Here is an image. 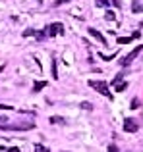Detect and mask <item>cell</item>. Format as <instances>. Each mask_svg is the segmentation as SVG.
Masks as SVG:
<instances>
[{
  "label": "cell",
  "instance_id": "5",
  "mask_svg": "<svg viewBox=\"0 0 143 152\" xmlns=\"http://www.w3.org/2000/svg\"><path fill=\"white\" fill-rule=\"evenodd\" d=\"M137 129H139V125H137L136 119H132V118L124 119V131H126V133H136Z\"/></svg>",
  "mask_w": 143,
  "mask_h": 152
},
{
  "label": "cell",
  "instance_id": "13",
  "mask_svg": "<svg viewBox=\"0 0 143 152\" xmlns=\"http://www.w3.org/2000/svg\"><path fill=\"white\" fill-rule=\"evenodd\" d=\"M35 152H50V150L46 148V146H43L41 142H37V145H35Z\"/></svg>",
  "mask_w": 143,
  "mask_h": 152
},
{
  "label": "cell",
  "instance_id": "10",
  "mask_svg": "<svg viewBox=\"0 0 143 152\" xmlns=\"http://www.w3.org/2000/svg\"><path fill=\"white\" fill-rule=\"evenodd\" d=\"M50 123H54V125H64L66 119L60 118V115H52V118H50Z\"/></svg>",
  "mask_w": 143,
  "mask_h": 152
},
{
  "label": "cell",
  "instance_id": "7",
  "mask_svg": "<svg viewBox=\"0 0 143 152\" xmlns=\"http://www.w3.org/2000/svg\"><path fill=\"white\" fill-rule=\"evenodd\" d=\"M132 12H133V14L143 12V2H141V0H132Z\"/></svg>",
  "mask_w": 143,
  "mask_h": 152
},
{
  "label": "cell",
  "instance_id": "8",
  "mask_svg": "<svg viewBox=\"0 0 143 152\" xmlns=\"http://www.w3.org/2000/svg\"><path fill=\"white\" fill-rule=\"evenodd\" d=\"M114 89H116V93H124V91L128 89V83L126 81H118V83H114Z\"/></svg>",
  "mask_w": 143,
  "mask_h": 152
},
{
  "label": "cell",
  "instance_id": "17",
  "mask_svg": "<svg viewBox=\"0 0 143 152\" xmlns=\"http://www.w3.org/2000/svg\"><path fill=\"white\" fill-rule=\"evenodd\" d=\"M95 2H97V6H101V8L108 6V0H95Z\"/></svg>",
  "mask_w": 143,
  "mask_h": 152
},
{
  "label": "cell",
  "instance_id": "11",
  "mask_svg": "<svg viewBox=\"0 0 143 152\" xmlns=\"http://www.w3.org/2000/svg\"><path fill=\"white\" fill-rule=\"evenodd\" d=\"M133 41V37H118V45H130V42Z\"/></svg>",
  "mask_w": 143,
  "mask_h": 152
},
{
  "label": "cell",
  "instance_id": "3",
  "mask_svg": "<svg viewBox=\"0 0 143 152\" xmlns=\"http://www.w3.org/2000/svg\"><path fill=\"white\" fill-rule=\"evenodd\" d=\"M141 50H143V46H141V45H139V46H136V48H133L132 52H130V54H126L124 58H122L120 66H124V67H126V66H130V64H132L133 60H136L137 56H139V52H141Z\"/></svg>",
  "mask_w": 143,
  "mask_h": 152
},
{
  "label": "cell",
  "instance_id": "6",
  "mask_svg": "<svg viewBox=\"0 0 143 152\" xmlns=\"http://www.w3.org/2000/svg\"><path fill=\"white\" fill-rule=\"evenodd\" d=\"M89 35H91L93 39H97V41L101 42L102 46H106V39H105V37L101 35V31H97V29H93V27H91V29H89Z\"/></svg>",
  "mask_w": 143,
  "mask_h": 152
},
{
  "label": "cell",
  "instance_id": "9",
  "mask_svg": "<svg viewBox=\"0 0 143 152\" xmlns=\"http://www.w3.org/2000/svg\"><path fill=\"white\" fill-rule=\"evenodd\" d=\"M45 87H46V81H35V85H33V93H41Z\"/></svg>",
  "mask_w": 143,
  "mask_h": 152
},
{
  "label": "cell",
  "instance_id": "22",
  "mask_svg": "<svg viewBox=\"0 0 143 152\" xmlns=\"http://www.w3.org/2000/svg\"><path fill=\"white\" fill-rule=\"evenodd\" d=\"M66 2H70V0H56V2H54V6H60V4H66Z\"/></svg>",
  "mask_w": 143,
  "mask_h": 152
},
{
  "label": "cell",
  "instance_id": "14",
  "mask_svg": "<svg viewBox=\"0 0 143 152\" xmlns=\"http://www.w3.org/2000/svg\"><path fill=\"white\" fill-rule=\"evenodd\" d=\"M99 56H101V60H105V62H110V60L116 58V54H108V56L106 54H99Z\"/></svg>",
  "mask_w": 143,
  "mask_h": 152
},
{
  "label": "cell",
  "instance_id": "18",
  "mask_svg": "<svg viewBox=\"0 0 143 152\" xmlns=\"http://www.w3.org/2000/svg\"><path fill=\"white\" fill-rule=\"evenodd\" d=\"M23 37H35V31H33V29H27V31H23Z\"/></svg>",
  "mask_w": 143,
  "mask_h": 152
},
{
  "label": "cell",
  "instance_id": "24",
  "mask_svg": "<svg viewBox=\"0 0 143 152\" xmlns=\"http://www.w3.org/2000/svg\"><path fill=\"white\" fill-rule=\"evenodd\" d=\"M8 152H19L18 146H12V148H8Z\"/></svg>",
  "mask_w": 143,
  "mask_h": 152
},
{
  "label": "cell",
  "instance_id": "2",
  "mask_svg": "<svg viewBox=\"0 0 143 152\" xmlns=\"http://www.w3.org/2000/svg\"><path fill=\"white\" fill-rule=\"evenodd\" d=\"M0 129H8V131H29V129H35V123H4Z\"/></svg>",
  "mask_w": 143,
  "mask_h": 152
},
{
  "label": "cell",
  "instance_id": "23",
  "mask_svg": "<svg viewBox=\"0 0 143 152\" xmlns=\"http://www.w3.org/2000/svg\"><path fill=\"white\" fill-rule=\"evenodd\" d=\"M0 108L2 110H12V106H8V104H0Z\"/></svg>",
  "mask_w": 143,
  "mask_h": 152
},
{
  "label": "cell",
  "instance_id": "12",
  "mask_svg": "<svg viewBox=\"0 0 143 152\" xmlns=\"http://www.w3.org/2000/svg\"><path fill=\"white\" fill-rule=\"evenodd\" d=\"M105 18H106V21H114V19H116V14H114L112 10H106Z\"/></svg>",
  "mask_w": 143,
  "mask_h": 152
},
{
  "label": "cell",
  "instance_id": "25",
  "mask_svg": "<svg viewBox=\"0 0 143 152\" xmlns=\"http://www.w3.org/2000/svg\"><path fill=\"white\" fill-rule=\"evenodd\" d=\"M4 123H6V118H0V127H2Z\"/></svg>",
  "mask_w": 143,
  "mask_h": 152
},
{
  "label": "cell",
  "instance_id": "16",
  "mask_svg": "<svg viewBox=\"0 0 143 152\" xmlns=\"http://www.w3.org/2000/svg\"><path fill=\"white\" fill-rule=\"evenodd\" d=\"M52 77L58 79V64L56 62H52Z\"/></svg>",
  "mask_w": 143,
  "mask_h": 152
},
{
  "label": "cell",
  "instance_id": "4",
  "mask_svg": "<svg viewBox=\"0 0 143 152\" xmlns=\"http://www.w3.org/2000/svg\"><path fill=\"white\" fill-rule=\"evenodd\" d=\"M46 31H49V37H56V35L64 33V25H62L60 21H54V23H50V25L46 27Z\"/></svg>",
  "mask_w": 143,
  "mask_h": 152
},
{
  "label": "cell",
  "instance_id": "20",
  "mask_svg": "<svg viewBox=\"0 0 143 152\" xmlns=\"http://www.w3.org/2000/svg\"><path fill=\"white\" fill-rule=\"evenodd\" d=\"M137 106H139V98H133L132 100V110H136Z\"/></svg>",
  "mask_w": 143,
  "mask_h": 152
},
{
  "label": "cell",
  "instance_id": "26",
  "mask_svg": "<svg viewBox=\"0 0 143 152\" xmlns=\"http://www.w3.org/2000/svg\"><path fill=\"white\" fill-rule=\"evenodd\" d=\"M112 4H114V6H120V2H118V0H112Z\"/></svg>",
  "mask_w": 143,
  "mask_h": 152
},
{
  "label": "cell",
  "instance_id": "27",
  "mask_svg": "<svg viewBox=\"0 0 143 152\" xmlns=\"http://www.w3.org/2000/svg\"><path fill=\"white\" fill-rule=\"evenodd\" d=\"M2 69H4V66H0V71H2Z\"/></svg>",
  "mask_w": 143,
  "mask_h": 152
},
{
  "label": "cell",
  "instance_id": "1",
  "mask_svg": "<svg viewBox=\"0 0 143 152\" xmlns=\"http://www.w3.org/2000/svg\"><path fill=\"white\" fill-rule=\"evenodd\" d=\"M89 87L95 89L97 93H101L102 96L112 98V93H108V83H106V81H89Z\"/></svg>",
  "mask_w": 143,
  "mask_h": 152
},
{
  "label": "cell",
  "instance_id": "19",
  "mask_svg": "<svg viewBox=\"0 0 143 152\" xmlns=\"http://www.w3.org/2000/svg\"><path fill=\"white\" fill-rule=\"evenodd\" d=\"M81 108H83V110H93V104H89V102H81Z\"/></svg>",
  "mask_w": 143,
  "mask_h": 152
},
{
  "label": "cell",
  "instance_id": "21",
  "mask_svg": "<svg viewBox=\"0 0 143 152\" xmlns=\"http://www.w3.org/2000/svg\"><path fill=\"white\" fill-rule=\"evenodd\" d=\"M108 152H118V146L116 145H110L108 146Z\"/></svg>",
  "mask_w": 143,
  "mask_h": 152
},
{
  "label": "cell",
  "instance_id": "15",
  "mask_svg": "<svg viewBox=\"0 0 143 152\" xmlns=\"http://www.w3.org/2000/svg\"><path fill=\"white\" fill-rule=\"evenodd\" d=\"M35 37H37L39 41H43V39L46 37V29H45V31H35Z\"/></svg>",
  "mask_w": 143,
  "mask_h": 152
}]
</instances>
